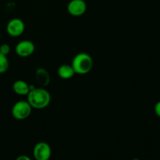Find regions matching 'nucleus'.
Masks as SVG:
<instances>
[{
    "instance_id": "1a4fd4ad",
    "label": "nucleus",
    "mask_w": 160,
    "mask_h": 160,
    "mask_svg": "<svg viewBox=\"0 0 160 160\" xmlns=\"http://www.w3.org/2000/svg\"><path fill=\"white\" fill-rule=\"evenodd\" d=\"M12 90L17 95H27L30 92V85L26 81L17 80L12 84Z\"/></svg>"
},
{
    "instance_id": "0eeeda50",
    "label": "nucleus",
    "mask_w": 160,
    "mask_h": 160,
    "mask_svg": "<svg viewBox=\"0 0 160 160\" xmlns=\"http://www.w3.org/2000/svg\"><path fill=\"white\" fill-rule=\"evenodd\" d=\"M87 10L84 0H71L67 5V11L73 17H81Z\"/></svg>"
},
{
    "instance_id": "423d86ee",
    "label": "nucleus",
    "mask_w": 160,
    "mask_h": 160,
    "mask_svg": "<svg viewBox=\"0 0 160 160\" xmlns=\"http://www.w3.org/2000/svg\"><path fill=\"white\" fill-rule=\"evenodd\" d=\"M35 50L34 44L31 41L23 40L20 41L17 45H16L15 51L17 56L20 57H28L34 53Z\"/></svg>"
},
{
    "instance_id": "ddd939ff",
    "label": "nucleus",
    "mask_w": 160,
    "mask_h": 160,
    "mask_svg": "<svg viewBox=\"0 0 160 160\" xmlns=\"http://www.w3.org/2000/svg\"><path fill=\"white\" fill-rule=\"evenodd\" d=\"M154 111L155 113L156 114V116L160 118V101L157 102L156 103V105H155Z\"/></svg>"
},
{
    "instance_id": "9d476101",
    "label": "nucleus",
    "mask_w": 160,
    "mask_h": 160,
    "mask_svg": "<svg viewBox=\"0 0 160 160\" xmlns=\"http://www.w3.org/2000/svg\"><path fill=\"white\" fill-rule=\"evenodd\" d=\"M57 73L59 78H62V79L68 80L74 76L75 72L71 65L62 64L58 68Z\"/></svg>"
},
{
    "instance_id": "7ed1b4c3",
    "label": "nucleus",
    "mask_w": 160,
    "mask_h": 160,
    "mask_svg": "<svg viewBox=\"0 0 160 160\" xmlns=\"http://www.w3.org/2000/svg\"><path fill=\"white\" fill-rule=\"evenodd\" d=\"M32 112V107L28 101H18L12 108V115L16 120H23L28 118Z\"/></svg>"
},
{
    "instance_id": "2eb2a0df",
    "label": "nucleus",
    "mask_w": 160,
    "mask_h": 160,
    "mask_svg": "<svg viewBox=\"0 0 160 160\" xmlns=\"http://www.w3.org/2000/svg\"><path fill=\"white\" fill-rule=\"evenodd\" d=\"M159 1H160V0H159Z\"/></svg>"
},
{
    "instance_id": "9b49d317",
    "label": "nucleus",
    "mask_w": 160,
    "mask_h": 160,
    "mask_svg": "<svg viewBox=\"0 0 160 160\" xmlns=\"http://www.w3.org/2000/svg\"><path fill=\"white\" fill-rule=\"evenodd\" d=\"M9 68V60L7 56L0 53V73H4Z\"/></svg>"
},
{
    "instance_id": "20e7f679",
    "label": "nucleus",
    "mask_w": 160,
    "mask_h": 160,
    "mask_svg": "<svg viewBox=\"0 0 160 160\" xmlns=\"http://www.w3.org/2000/svg\"><path fill=\"white\" fill-rule=\"evenodd\" d=\"M51 147L46 142H38L33 149V156L36 160H48L51 157Z\"/></svg>"
},
{
    "instance_id": "f257e3e1",
    "label": "nucleus",
    "mask_w": 160,
    "mask_h": 160,
    "mask_svg": "<svg viewBox=\"0 0 160 160\" xmlns=\"http://www.w3.org/2000/svg\"><path fill=\"white\" fill-rule=\"evenodd\" d=\"M27 95L28 102L34 109H45L51 102L50 93L43 88H34L32 90H30Z\"/></svg>"
},
{
    "instance_id": "6e6552de",
    "label": "nucleus",
    "mask_w": 160,
    "mask_h": 160,
    "mask_svg": "<svg viewBox=\"0 0 160 160\" xmlns=\"http://www.w3.org/2000/svg\"><path fill=\"white\" fill-rule=\"evenodd\" d=\"M35 78L38 84L42 87L48 85L50 82V75L48 72L44 68L37 69L35 72Z\"/></svg>"
},
{
    "instance_id": "4468645a",
    "label": "nucleus",
    "mask_w": 160,
    "mask_h": 160,
    "mask_svg": "<svg viewBox=\"0 0 160 160\" xmlns=\"http://www.w3.org/2000/svg\"><path fill=\"white\" fill-rule=\"evenodd\" d=\"M17 160H31V159H30L29 157H28V156H19V157H17Z\"/></svg>"
},
{
    "instance_id": "39448f33",
    "label": "nucleus",
    "mask_w": 160,
    "mask_h": 160,
    "mask_svg": "<svg viewBox=\"0 0 160 160\" xmlns=\"http://www.w3.org/2000/svg\"><path fill=\"white\" fill-rule=\"evenodd\" d=\"M25 30V24L22 20L14 18L9 20L6 26V31L11 37L17 38L21 35Z\"/></svg>"
},
{
    "instance_id": "f03ea898",
    "label": "nucleus",
    "mask_w": 160,
    "mask_h": 160,
    "mask_svg": "<svg viewBox=\"0 0 160 160\" xmlns=\"http://www.w3.org/2000/svg\"><path fill=\"white\" fill-rule=\"evenodd\" d=\"M71 66L75 73L81 75L87 74L93 67V59L88 53L80 52L73 57Z\"/></svg>"
},
{
    "instance_id": "f8f14e48",
    "label": "nucleus",
    "mask_w": 160,
    "mask_h": 160,
    "mask_svg": "<svg viewBox=\"0 0 160 160\" xmlns=\"http://www.w3.org/2000/svg\"><path fill=\"white\" fill-rule=\"evenodd\" d=\"M10 52V46L7 44H2L0 45V53L5 55V56H8Z\"/></svg>"
}]
</instances>
